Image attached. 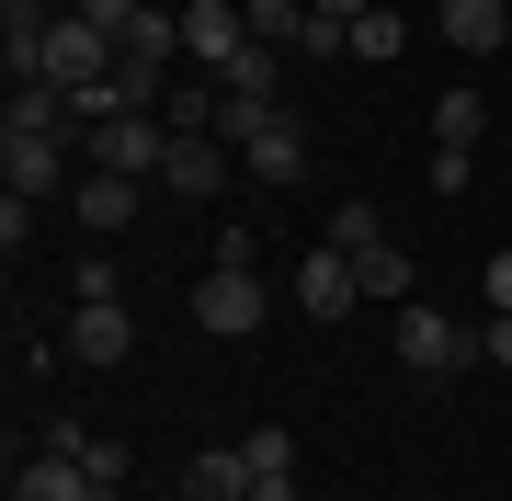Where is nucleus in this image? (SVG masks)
<instances>
[{"mask_svg":"<svg viewBox=\"0 0 512 501\" xmlns=\"http://www.w3.org/2000/svg\"><path fill=\"white\" fill-rule=\"evenodd\" d=\"M103 479L80 467V445H69V422H46V445L35 456H12V501H92Z\"/></svg>","mask_w":512,"mask_h":501,"instance_id":"obj_1","label":"nucleus"},{"mask_svg":"<svg viewBox=\"0 0 512 501\" xmlns=\"http://www.w3.org/2000/svg\"><path fill=\"white\" fill-rule=\"evenodd\" d=\"M387 342H399V365H410V376H456L467 353H478V342L456 331V319H444V308H421V297H410L399 319H387Z\"/></svg>","mask_w":512,"mask_h":501,"instance_id":"obj_2","label":"nucleus"},{"mask_svg":"<svg viewBox=\"0 0 512 501\" xmlns=\"http://www.w3.org/2000/svg\"><path fill=\"white\" fill-rule=\"evenodd\" d=\"M194 319H205L217 342L262 331V274H251V262H217V274H194Z\"/></svg>","mask_w":512,"mask_h":501,"instance_id":"obj_3","label":"nucleus"},{"mask_svg":"<svg viewBox=\"0 0 512 501\" xmlns=\"http://www.w3.org/2000/svg\"><path fill=\"white\" fill-rule=\"evenodd\" d=\"M171 160V126L160 114H114V126H92V171H137V183H160Z\"/></svg>","mask_w":512,"mask_h":501,"instance_id":"obj_4","label":"nucleus"},{"mask_svg":"<svg viewBox=\"0 0 512 501\" xmlns=\"http://www.w3.org/2000/svg\"><path fill=\"white\" fill-rule=\"evenodd\" d=\"M103 69H114V35H103V23H80V12H69V23L46 35V69H35V80H57V92H92Z\"/></svg>","mask_w":512,"mask_h":501,"instance_id":"obj_5","label":"nucleus"},{"mask_svg":"<svg viewBox=\"0 0 512 501\" xmlns=\"http://www.w3.org/2000/svg\"><path fill=\"white\" fill-rule=\"evenodd\" d=\"M183 57H205V69H239V57H251V12H239V0H194L183 12Z\"/></svg>","mask_w":512,"mask_h":501,"instance_id":"obj_6","label":"nucleus"},{"mask_svg":"<svg viewBox=\"0 0 512 501\" xmlns=\"http://www.w3.org/2000/svg\"><path fill=\"white\" fill-rule=\"evenodd\" d=\"M0 171H12V194H80V171H69V137H0Z\"/></svg>","mask_w":512,"mask_h":501,"instance_id":"obj_7","label":"nucleus"},{"mask_svg":"<svg viewBox=\"0 0 512 501\" xmlns=\"http://www.w3.org/2000/svg\"><path fill=\"white\" fill-rule=\"evenodd\" d=\"M353 297H365V274H353V251H296V308H308V319H342Z\"/></svg>","mask_w":512,"mask_h":501,"instance_id":"obj_8","label":"nucleus"},{"mask_svg":"<svg viewBox=\"0 0 512 501\" xmlns=\"http://www.w3.org/2000/svg\"><path fill=\"white\" fill-rule=\"evenodd\" d=\"M228 171H239V160H228V137H171L160 183H171V194H194V205H217V194H228Z\"/></svg>","mask_w":512,"mask_h":501,"instance_id":"obj_9","label":"nucleus"},{"mask_svg":"<svg viewBox=\"0 0 512 501\" xmlns=\"http://www.w3.org/2000/svg\"><path fill=\"white\" fill-rule=\"evenodd\" d=\"M0 137H80V114H69V92H57V80H12Z\"/></svg>","mask_w":512,"mask_h":501,"instance_id":"obj_10","label":"nucleus"},{"mask_svg":"<svg viewBox=\"0 0 512 501\" xmlns=\"http://www.w3.org/2000/svg\"><path fill=\"white\" fill-rule=\"evenodd\" d=\"M69 353H80V365H126V353H137L126 297H114V308H80V319H69Z\"/></svg>","mask_w":512,"mask_h":501,"instance_id":"obj_11","label":"nucleus"},{"mask_svg":"<svg viewBox=\"0 0 512 501\" xmlns=\"http://www.w3.org/2000/svg\"><path fill=\"white\" fill-rule=\"evenodd\" d=\"M239 171H262V183H308V126H285V114H274V126L239 149Z\"/></svg>","mask_w":512,"mask_h":501,"instance_id":"obj_12","label":"nucleus"},{"mask_svg":"<svg viewBox=\"0 0 512 501\" xmlns=\"http://www.w3.org/2000/svg\"><path fill=\"white\" fill-rule=\"evenodd\" d=\"M69 217H80V228H126V217H137V171H80Z\"/></svg>","mask_w":512,"mask_h":501,"instance_id":"obj_13","label":"nucleus"},{"mask_svg":"<svg viewBox=\"0 0 512 501\" xmlns=\"http://www.w3.org/2000/svg\"><path fill=\"white\" fill-rule=\"evenodd\" d=\"M444 46H456V57L512 46V12H501V0H444Z\"/></svg>","mask_w":512,"mask_h":501,"instance_id":"obj_14","label":"nucleus"},{"mask_svg":"<svg viewBox=\"0 0 512 501\" xmlns=\"http://www.w3.org/2000/svg\"><path fill=\"white\" fill-rule=\"evenodd\" d=\"M183 501H251V456H239V445H205L183 467Z\"/></svg>","mask_w":512,"mask_h":501,"instance_id":"obj_15","label":"nucleus"},{"mask_svg":"<svg viewBox=\"0 0 512 501\" xmlns=\"http://www.w3.org/2000/svg\"><path fill=\"white\" fill-rule=\"evenodd\" d=\"M251 501H296V433H251Z\"/></svg>","mask_w":512,"mask_h":501,"instance_id":"obj_16","label":"nucleus"},{"mask_svg":"<svg viewBox=\"0 0 512 501\" xmlns=\"http://www.w3.org/2000/svg\"><path fill=\"white\" fill-rule=\"evenodd\" d=\"M114 57H137V69H171V57H183V12H160V0H148V12L126 23V46Z\"/></svg>","mask_w":512,"mask_h":501,"instance_id":"obj_17","label":"nucleus"},{"mask_svg":"<svg viewBox=\"0 0 512 501\" xmlns=\"http://www.w3.org/2000/svg\"><path fill=\"white\" fill-rule=\"evenodd\" d=\"M478 126H490V103H478L467 80H456V92L433 103V149H444V160H467V149H478Z\"/></svg>","mask_w":512,"mask_h":501,"instance_id":"obj_18","label":"nucleus"},{"mask_svg":"<svg viewBox=\"0 0 512 501\" xmlns=\"http://www.w3.org/2000/svg\"><path fill=\"white\" fill-rule=\"evenodd\" d=\"M330 251H353V262H365V251H387V217H376L365 194H353V205H330Z\"/></svg>","mask_w":512,"mask_h":501,"instance_id":"obj_19","label":"nucleus"},{"mask_svg":"<svg viewBox=\"0 0 512 501\" xmlns=\"http://www.w3.org/2000/svg\"><path fill=\"white\" fill-rule=\"evenodd\" d=\"M262 126H274V92H217V137L228 149H251Z\"/></svg>","mask_w":512,"mask_h":501,"instance_id":"obj_20","label":"nucleus"},{"mask_svg":"<svg viewBox=\"0 0 512 501\" xmlns=\"http://www.w3.org/2000/svg\"><path fill=\"white\" fill-rule=\"evenodd\" d=\"M251 12V46H296L308 35V0H239Z\"/></svg>","mask_w":512,"mask_h":501,"instance_id":"obj_21","label":"nucleus"},{"mask_svg":"<svg viewBox=\"0 0 512 501\" xmlns=\"http://www.w3.org/2000/svg\"><path fill=\"white\" fill-rule=\"evenodd\" d=\"M399 46H410V23H399V12H353V57H376V69H399Z\"/></svg>","mask_w":512,"mask_h":501,"instance_id":"obj_22","label":"nucleus"},{"mask_svg":"<svg viewBox=\"0 0 512 501\" xmlns=\"http://www.w3.org/2000/svg\"><path fill=\"white\" fill-rule=\"evenodd\" d=\"M353 274H365V297L410 308V251H399V240H387V251H365V262H353Z\"/></svg>","mask_w":512,"mask_h":501,"instance_id":"obj_23","label":"nucleus"},{"mask_svg":"<svg viewBox=\"0 0 512 501\" xmlns=\"http://www.w3.org/2000/svg\"><path fill=\"white\" fill-rule=\"evenodd\" d=\"M274 80H285V46H251V57L217 80V92H274Z\"/></svg>","mask_w":512,"mask_h":501,"instance_id":"obj_24","label":"nucleus"},{"mask_svg":"<svg viewBox=\"0 0 512 501\" xmlns=\"http://www.w3.org/2000/svg\"><path fill=\"white\" fill-rule=\"evenodd\" d=\"M69 12H80V23H103V35H114V46H126V23L148 12V0H69Z\"/></svg>","mask_w":512,"mask_h":501,"instance_id":"obj_25","label":"nucleus"},{"mask_svg":"<svg viewBox=\"0 0 512 501\" xmlns=\"http://www.w3.org/2000/svg\"><path fill=\"white\" fill-rule=\"evenodd\" d=\"M478 353H490V365H512V308H490V331H478Z\"/></svg>","mask_w":512,"mask_h":501,"instance_id":"obj_26","label":"nucleus"},{"mask_svg":"<svg viewBox=\"0 0 512 501\" xmlns=\"http://www.w3.org/2000/svg\"><path fill=\"white\" fill-rule=\"evenodd\" d=\"M478 285H490V308H512V251H490V274H478Z\"/></svg>","mask_w":512,"mask_h":501,"instance_id":"obj_27","label":"nucleus"},{"mask_svg":"<svg viewBox=\"0 0 512 501\" xmlns=\"http://www.w3.org/2000/svg\"><path fill=\"white\" fill-rule=\"evenodd\" d=\"M308 12H330V23H353V12H376V0H308Z\"/></svg>","mask_w":512,"mask_h":501,"instance_id":"obj_28","label":"nucleus"},{"mask_svg":"<svg viewBox=\"0 0 512 501\" xmlns=\"http://www.w3.org/2000/svg\"><path fill=\"white\" fill-rule=\"evenodd\" d=\"M501 12H512V0H501Z\"/></svg>","mask_w":512,"mask_h":501,"instance_id":"obj_29","label":"nucleus"}]
</instances>
